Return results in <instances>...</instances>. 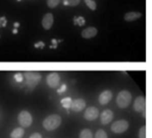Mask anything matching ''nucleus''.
I'll use <instances>...</instances> for the list:
<instances>
[{
	"mask_svg": "<svg viewBox=\"0 0 152 138\" xmlns=\"http://www.w3.org/2000/svg\"><path fill=\"white\" fill-rule=\"evenodd\" d=\"M61 118L59 115L53 114L45 119V120L43 121V126L46 130L52 131L56 129L61 125Z\"/></svg>",
	"mask_w": 152,
	"mask_h": 138,
	"instance_id": "obj_1",
	"label": "nucleus"
},
{
	"mask_svg": "<svg viewBox=\"0 0 152 138\" xmlns=\"http://www.w3.org/2000/svg\"><path fill=\"white\" fill-rule=\"evenodd\" d=\"M24 78L26 79V85L29 88H34L41 80V75L35 71H26L24 72Z\"/></svg>",
	"mask_w": 152,
	"mask_h": 138,
	"instance_id": "obj_2",
	"label": "nucleus"
},
{
	"mask_svg": "<svg viewBox=\"0 0 152 138\" xmlns=\"http://www.w3.org/2000/svg\"><path fill=\"white\" fill-rule=\"evenodd\" d=\"M132 95L126 90L121 91L117 96V104L120 108H126L131 104Z\"/></svg>",
	"mask_w": 152,
	"mask_h": 138,
	"instance_id": "obj_3",
	"label": "nucleus"
},
{
	"mask_svg": "<svg viewBox=\"0 0 152 138\" xmlns=\"http://www.w3.org/2000/svg\"><path fill=\"white\" fill-rule=\"evenodd\" d=\"M18 121L20 125L23 128H28L32 123V116L27 111H22L18 116Z\"/></svg>",
	"mask_w": 152,
	"mask_h": 138,
	"instance_id": "obj_4",
	"label": "nucleus"
},
{
	"mask_svg": "<svg viewBox=\"0 0 152 138\" xmlns=\"http://www.w3.org/2000/svg\"><path fill=\"white\" fill-rule=\"evenodd\" d=\"M128 127H129V124H128V122L126 120H118V121L114 122L111 125V130L114 133L121 134V133H124L125 131H126Z\"/></svg>",
	"mask_w": 152,
	"mask_h": 138,
	"instance_id": "obj_5",
	"label": "nucleus"
},
{
	"mask_svg": "<svg viewBox=\"0 0 152 138\" xmlns=\"http://www.w3.org/2000/svg\"><path fill=\"white\" fill-rule=\"evenodd\" d=\"M46 82L50 87H52V88L57 87L60 84V75L57 72L50 73L46 78Z\"/></svg>",
	"mask_w": 152,
	"mask_h": 138,
	"instance_id": "obj_6",
	"label": "nucleus"
},
{
	"mask_svg": "<svg viewBox=\"0 0 152 138\" xmlns=\"http://www.w3.org/2000/svg\"><path fill=\"white\" fill-rule=\"evenodd\" d=\"M53 24V15L51 12H47L44 15L42 19V26L44 29L49 30Z\"/></svg>",
	"mask_w": 152,
	"mask_h": 138,
	"instance_id": "obj_7",
	"label": "nucleus"
},
{
	"mask_svg": "<svg viewBox=\"0 0 152 138\" xmlns=\"http://www.w3.org/2000/svg\"><path fill=\"white\" fill-rule=\"evenodd\" d=\"M134 110L138 112H142L146 110V100L144 96H139L135 99L134 104Z\"/></svg>",
	"mask_w": 152,
	"mask_h": 138,
	"instance_id": "obj_8",
	"label": "nucleus"
},
{
	"mask_svg": "<svg viewBox=\"0 0 152 138\" xmlns=\"http://www.w3.org/2000/svg\"><path fill=\"white\" fill-rule=\"evenodd\" d=\"M99 115V111L95 107H88L85 112V119L87 120H94Z\"/></svg>",
	"mask_w": 152,
	"mask_h": 138,
	"instance_id": "obj_9",
	"label": "nucleus"
},
{
	"mask_svg": "<svg viewBox=\"0 0 152 138\" xmlns=\"http://www.w3.org/2000/svg\"><path fill=\"white\" fill-rule=\"evenodd\" d=\"M98 33V29L94 27H88V28H86L82 33H81V36L82 37L86 38V39H90V38H93Z\"/></svg>",
	"mask_w": 152,
	"mask_h": 138,
	"instance_id": "obj_10",
	"label": "nucleus"
},
{
	"mask_svg": "<svg viewBox=\"0 0 152 138\" xmlns=\"http://www.w3.org/2000/svg\"><path fill=\"white\" fill-rule=\"evenodd\" d=\"M86 107V102L85 100L83 99H76L74 101H72L71 103V105H70V108L72 111L74 112H81L82 110H84Z\"/></svg>",
	"mask_w": 152,
	"mask_h": 138,
	"instance_id": "obj_11",
	"label": "nucleus"
},
{
	"mask_svg": "<svg viewBox=\"0 0 152 138\" xmlns=\"http://www.w3.org/2000/svg\"><path fill=\"white\" fill-rule=\"evenodd\" d=\"M112 98V93L110 90H105L102 93H101L100 96H99V102L101 104L105 105L107 104Z\"/></svg>",
	"mask_w": 152,
	"mask_h": 138,
	"instance_id": "obj_12",
	"label": "nucleus"
},
{
	"mask_svg": "<svg viewBox=\"0 0 152 138\" xmlns=\"http://www.w3.org/2000/svg\"><path fill=\"white\" fill-rule=\"evenodd\" d=\"M113 119V112L110 110H105L101 114V121L103 125L109 124Z\"/></svg>",
	"mask_w": 152,
	"mask_h": 138,
	"instance_id": "obj_13",
	"label": "nucleus"
},
{
	"mask_svg": "<svg viewBox=\"0 0 152 138\" xmlns=\"http://www.w3.org/2000/svg\"><path fill=\"white\" fill-rule=\"evenodd\" d=\"M142 13L139 12H126L124 16V19L125 21H134L137 19H140L142 17Z\"/></svg>",
	"mask_w": 152,
	"mask_h": 138,
	"instance_id": "obj_14",
	"label": "nucleus"
},
{
	"mask_svg": "<svg viewBox=\"0 0 152 138\" xmlns=\"http://www.w3.org/2000/svg\"><path fill=\"white\" fill-rule=\"evenodd\" d=\"M24 135V129L21 128H17L11 133V138H21Z\"/></svg>",
	"mask_w": 152,
	"mask_h": 138,
	"instance_id": "obj_15",
	"label": "nucleus"
},
{
	"mask_svg": "<svg viewBox=\"0 0 152 138\" xmlns=\"http://www.w3.org/2000/svg\"><path fill=\"white\" fill-rule=\"evenodd\" d=\"M74 24L75 25H77V26H84L86 24V20L83 16H75L74 17Z\"/></svg>",
	"mask_w": 152,
	"mask_h": 138,
	"instance_id": "obj_16",
	"label": "nucleus"
},
{
	"mask_svg": "<svg viewBox=\"0 0 152 138\" xmlns=\"http://www.w3.org/2000/svg\"><path fill=\"white\" fill-rule=\"evenodd\" d=\"M79 138H94L93 137V134L92 131L89 129H84L81 131L80 135H79Z\"/></svg>",
	"mask_w": 152,
	"mask_h": 138,
	"instance_id": "obj_17",
	"label": "nucleus"
},
{
	"mask_svg": "<svg viewBox=\"0 0 152 138\" xmlns=\"http://www.w3.org/2000/svg\"><path fill=\"white\" fill-rule=\"evenodd\" d=\"M79 3L80 0H63V4L69 6H77Z\"/></svg>",
	"mask_w": 152,
	"mask_h": 138,
	"instance_id": "obj_18",
	"label": "nucleus"
},
{
	"mask_svg": "<svg viewBox=\"0 0 152 138\" xmlns=\"http://www.w3.org/2000/svg\"><path fill=\"white\" fill-rule=\"evenodd\" d=\"M85 3L92 11H94L97 7V4L94 0H85Z\"/></svg>",
	"mask_w": 152,
	"mask_h": 138,
	"instance_id": "obj_19",
	"label": "nucleus"
},
{
	"mask_svg": "<svg viewBox=\"0 0 152 138\" xmlns=\"http://www.w3.org/2000/svg\"><path fill=\"white\" fill-rule=\"evenodd\" d=\"M71 103H72V100L68 97V98H64L61 100V104L64 108L68 109V108H70V105H71Z\"/></svg>",
	"mask_w": 152,
	"mask_h": 138,
	"instance_id": "obj_20",
	"label": "nucleus"
},
{
	"mask_svg": "<svg viewBox=\"0 0 152 138\" xmlns=\"http://www.w3.org/2000/svg\"><path fill=\"white\" fill-rule=\"evenodd\" d=\"M60 3V0H47V5L49 8H55Z\"/></svg>",
	"mask_w": 152,
	"mask_h": 138,
	"instance_id": "obj_21",
	"label": "nucleus"
},
{
	"mask_svg": "<svg viewBox=\"0 0 152 138\" xmlns=\"http://www.w3.org/2000/svg\"><path fill=\"white\" fill-rule=\"evenodd\" d=\"M95 138H108V136L106 132L102 129H100L96 132L95 134Z\"/></svg>",
	"mask_w": 152,
	"mask_h": 138,
	"instance_id": "obj_22",
	"label": "nucleus"
},
{
	"mask_svg": "<svg viewBox=\"0 0 152 138\" xmlns=\"http://www.w3.org/2000/svg\"><path fill=\"white\" fill-rule=\"evenodd\" d=\"M139 138H146V126H143L139 131Z\"/></svg>",
	"mask_w": 152,
	"mask_h": 138,
	"instance_id": "obj_23",
	"label": "nucleus"
},
{
	"mask_svg": "<svg viewBox=\"0 0 152 138\" xmlns=\"http://www.w3.org/2000/svg\"><path fill=\"white\" fill-rule=\"evenodd\" d=\"M7 24V20L4 16H2L0 17V28H4Z\"/></svg>",
	"mask_w": 152,
	"mask_h": 138,
	"instance_id": "obj_24",
	"label": "nucleus"
},
{
	"mask_svg": "<svg viewBox=\"0 0 152 138\" xmlns=\"http://www.w3.org/2000/svg\"><path fill=\"white\" fill-rule=\"evenodd\" d=\"M14 79L17 82H21L23 80V75L21 73H16L14 75Z\"/></svg>",
	"mask_w": 152,
	"mask_h": 138,
	"instance_id": "obj_25",
	"label": "nucleus"
},
{
	"mask_svg": "<svg viewBox=\"0 0 152 138\" xmlns=\"http://www.w3.org/2000/svg\"><path fill=\"white\" fill-rule=\"evenodd\" d=\"M44 46H45V43L43 41H39V42L35 44V47L36 48H43Z\"/></svg>",
	"mask_w": 152,
	"mask_h": 138,
	"instance_id": "obj_26",
	"label": "nucleus"
},
{
	"mask_svg": "<svg viewBox=\"0 0 152 138\" xmlns=\"http://www.w3.org/2000/svg\"><path fill=\"white\" fill-rule=\"evenodd\" d=\"M58 42H59V40H57V39H55V38L52 39V46H51V48H56V47H57V45H58Z\"/></svg>",
	"mask_w": 152,
	"mask_h": 138,
	"instance_id": "obj_27",
	"label": "nucleus"
},
{
	"mask_svg": "<svg viewBox=\"0 0 152 138\" xmlns=\"http://www.w3.org/2000/svg\"><path fill=\"white\" fill-rule=\"evenodd\" d=\"M29 138H42V136L39 133H34L29 137Z\"/></svg>",
	"mask_w": 152,
	"mask_h": 138,
	"instance_id": "obj_28",
	"label": "nucleus"
},
{
	"mask_svg": "<svg viewBox=\"0 0 152 138\" xmlns=\"http://www.w3.org/2000/svg\"><path fill=\"white\" fill-rule=\"evenodd\" d=\"M65 89H66V85H62V86H61V87L58 90V93H59V94H61Z\"/></svg>",
	"mask_w": 152,
	"mask_h": 138,
	"instance_id": "obj_29",
	"label": "nucleus"
},
{
	"mask_svg": "<svg viewBox=\"0 0 152 138\" xmlns=\"http://www.w3.org/2000/svg\"><path fill=\"white\" fill-rule=\"evenodd\" d=\"M19 26H20V23L19 22H15L14 23V28H18Z\"/></svg>",
	"mask_w": 152,
	"mask_h": 138,
	"instance_id": "obj_30",
	"label": "nucleus"
},
{
	"mask_svg": "<svg viewBox=\"0 0 152 138\" xmlns=\"http://www.w3.org/2000/svg\"><path fill=\"white\" fill-rule=\"evenodd\" d=\"M12 33H13V34L18 33V29H16V28H14V29H13V30H12Z\"/></svg>",
	"mask_w": 152,
	"mask_h": 138,
	"instance_id": "obj_31",
	"label": "nucleus"
},
{
	"mask_svg": "<svg viewBox=\"0 0 152 138\" xmlns=\"http://www.w3.org/2000/svg\"><path fill=\"white\" fill-rule=\"evenodd\" d=\"M17 1H18V2H20V1H21V0H17Z\"/></svg>",
	"mask_w": 152,
	"mask_h": 138,
	"instance_id": "obj_32",
	"label": "nucleus"
}]
</instances>
